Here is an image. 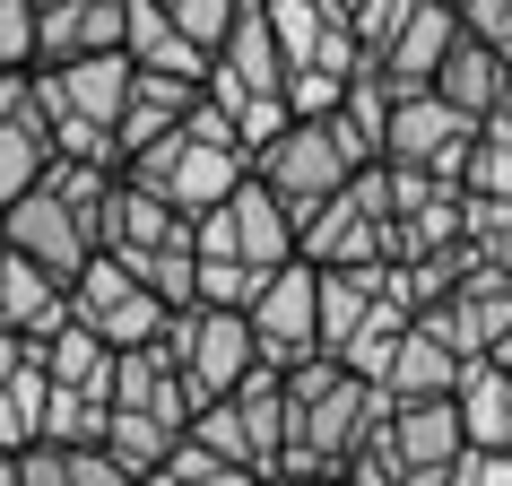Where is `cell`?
<instances>
[{
	"mask_svg": "<svg viewBox=\"0 0 512 486\" xmlns=\"http://www.w3.org/2000/svg\"><path fill=\"white\" fill-rule=\"evenodd\" d=\"M122 174H131V183H148V191H165L183 217H200V209H217V200L252 174V157H243V148H226V139H200L191 122H174V131H157L148 148H131V157H122Z\"/></svg>",
	"mask_w": 512,
	"mask_h": 486,
	"instance_id": "obj_1",
	"label": "cell"
},
{
	"mask_svg": "<svg viewBox=\"0 0 512 486\" xmlns=\"http://www.w3.org/2000/svg\"><path fill=\"white\" fill-rule=\"evenodd\" d=\"M191 252H217V261H252V270H278L296 261V209L278 200L261 174H243L217 209L191 217Z\"/></svg>",
	"mask_w": 512,
	"mask_h": 486,
	"instance_id": "obj_2",
	"label": "cell"
},
{
	"mask_svg": "<svg viewBox=\"0 0 512 486\" xmlns=\"http://www.w3.org/2000/svg\"><path fill=\"white\" fill-rule=\"evenodd\" d=\"M157 348L183 365V382L200 400H226V391L261 365V330H252V313H235V304H191V313L165 322Z\"/></svg>",
	"mask_w": 512,
	"mask_h": 486,
	"instance_id": "obj_3",
	"label": "cell"
},
{
	"mask_svg": "<svg viewBox=\"0 0 512 486\" xmlns=\"http://www.w3.org/2000/svg\"><path fill=\"white\" fill-rule=\"evenodd\" d=\"M70 313H79L105 348H148V339H165V322H174V304H165L122 252H87V270L70 278Z\"/></svg>",
	"mask_w": 512,
	"mask_h": 486,
	"instance_id": "obj_4",
	"label": "cell"
},
{
	"mask_svg": "<svg viewBox=\"0 0 512 486\" xmlns=\"http://www.w3.org/2000/svg\"><path fill=\"white\" fill-rule=\"evenodd\" d=\"M469 148H478V113L443 105L434 87L391 96V139H382V165H417V174H434V183H460V174H469Z\"/></svg>",
	"mask_w": 512,
	"mask_h": 486,
	"instance_id": "obj_5",
	"label": "cell"
},
{
	"mask_svg": "<svg viewBox=\"0 0 512 486\" xmlns=\"http://www.w3.org/2000/svg\"><path fill=\"white\" fill-rule=\"evenodd\" d=\"M252 330H261V365H278V374H296L304 356H322V270H313L304 252L261 278Z\"/></svg>",
	"mask_w": 512,
	"mask_h": 486,
	"instance_id": "obj_6",
	"label": "cell"
},
{
	"mask_svg": "<svg viewBox=\"0 0 512 486\" xmlns=\"http://www.w3.org/2000/svg\"><path fill=\"white\" fill-rule=\"evenodd\" d=\"M252 174H261V183H270L278 200L296 209V226L322 209L330 191H348V183H356V165H348V148L330 139V122H287V131H278L270 148L252 157Z\"/></svg>",
	"mask_w": 512,
	"mask_h": 486,
	"instance_id": "obj_7",
	"label": "cell"
},
{
	"mask_svg": "<svg viewBox=\"0 0 512 486\" xmlns=\"http://www.w3.org/2000/svg\"><path fill=\"white\" fill-rule=\"evenodd\" d=\"M0 217H9V252L44 261L53 278H79V270H87V252H105V243H96V226H87V217L70 209L53 183H35L27 200H9Z\"/></svg>",
	"mask_w": 512,
	"mask_h": 486,
	"instance_id": "obj_8",
	"label": "cell"
},
{
	"mask_svg": "<svg viewBox=\"0 0 512 486\" xmlns=\"http://www.w3.org/2000/svg\"><path fill=\"white\" fill-rule=\"evenodd\" d=\"M122 27H131V0H35V70L122 53Z\"/></svg>",
	"mask_w": 512,
	"mask_h": 486,
	"instance_id": "obj_9",
	"label": "cell"
},
{
	"mask_svg": "<svg viewBox=\"0 0 512 486\" xmlns=\"http://www.w3.org/2000/svg\"><path fill=\"white\" fill-rule=\"evenodd\" d=\"M209 96H217V105H235V96H287V53H278V27H270L261 0H252V9L235 18V35L217 44Z\"/></svg>",
	"mask_w": 512,
	"mask_h": 486,
	"instance_id": "obj_10",
	"label": "cell"
},
{
	"mask_svg": "<svg viewBox=\"0 0 512 486\" xmlns=\"http://www.w3.org/2000/svg\"><path fill=\"white\" fill-rule=\"evenodd\" d=\"M391 443H400L408 486H452L460 452H469L460 400H452V391H443V400H400V417H391Z\"/></svg>",
	"mask_w": 512,
	"mask_h": 486,
	"instance_id": "obj_11",
	"label": "cell"
},
{
	"mask_svg": "<svg viewBox=\"0 0 512 486\" xmlns=\"http://www.w3.org/2000/svg\"><path fill=\"white\" fill-rule=\"evenodd\" d=\"M174 243H191V217L165 200V191H148V183H113V200H105V252H122V261H148V252H174Z\"/></svg>",
	"mask_w": 512,
	"mask_h": 486,
	"instance_id": "obj_12",
	"label": "cell"
},
{
	"mask_svg": "<svg viewBox=\"0 0 512 486\" xmlns=\"http://www.w3.org/2000/svg\"><path fill=\"white\" fill-rule=\"evenodd\" d=\"M452 35H460V9H452V0H417V9H408V27L391 35V53H382L374 79L391 87V96L434 87V70H443V53H452Z\"/></svg>",
	"mask_w": 512,
	"mask_h": 486,
	"instance_id": "obj_13",
	"label": "cell"
},
{
	"mask_svg": "<svg viewBox=\"0 0 512 486\" xmlns=\"http://www.w3.org/2000/svg\"><path fill=\"white\" fill-rule=\"evenodd\" d=\"M113 408H148V417H174V426H191V408H200V391L183 382V365L148 339V348H113Z\"/></svg>",
	"mask_w": 512,
	"mask_h": 486,
	"instance_id": "obj_14",
	"label": "cell"
},
{
	"mask_svg": "<svg viewBox=\"0 0 512 486\" xmlns=\"http://www.w3.org/2000/svg\"><path fill=\"white\" fill-rule=\"evenodd\" d=\"M0 322L44 348V339L70 322V278H53L44 261H27V252H9V261H0Z\"/></svg>",
	"mask_w": 512,
	"mask_h": 486,
	"instance_id": "obj_15",
	"label": "cell"
},
{
	"mask_svg": "<svg viewBox=\"0 0 512 486\" xmlns=\"http://www.w3.org/2000/svg\"><path fill=\"white\" fill-rule=\"evenodd\" d=\"M504 70H512V61L495 53V44H478V35L460 27V35H452V53H443V70H434V96L486 122V113H504Z\"/></svg>",
	"mask_w": 512,
	"mask_h": 486,
	"instance_id": "obj_16",
	"label": "cell"
},
{
	"mask_svg": "<svg viewBox=\"0 0 512 486\" xmlns=\"http://www.w3.org/2000/svg\"><path fill=\"white\" fill-rule=\"evenodd\" d=\"M122 53H131V70H165V79H200V87H209V53H200V44H191L174 18H165L157 0H131Z\"/></svg>",
	"mask_w": 512,
	"mask_h": 486,
	"instance_id": "obj_17",
	"label": "cell"
},
{
	"mask_svg": "<svg viewBox=\"0 0 512 486\" xmlns=\"http://www.w3.org/2000/svg\"><path fill=\"white\" fill-rule=\"evenodd\" d=\"M460 365L469 356L443 339V330H426V322H408V339H400V356H391V400H443V391H460Z\"/></svg>",
	"mask_w": 512,
	"mask_h": 486,
	"instance_id": "obj_18",
	"label": "cell"
},
{
	"mask_svg": "<svg viewBox=\"0 0 512 486\" xmlns=\"http://www.w3.org/2000/svg\"><path fill=\"white\" fill-rule=\"evenodd\" d=\"M460 426H469V443H486V452H512V374L495 365V356H469L460 365Z\"/></svg>",
	"mask_w": 512,
	"mask_h": 486,
	"instance_id": "obj_19",
	"label": "cell"
},
{
	"mask_svg": "<svg viewBox=\"0 0 512 486\" xmlns=\"http://www.w3.org/2000/svg\"><path fill=\"white\" fill-rule=\"evenodd\" d=\"M200 105V79H165V70H139L131 79V105H122V157H131V148H148V139L157 131H174V122H183V113Z\"/></svg>",
	"mask_w": 512,
	"mask_h": 486,
	"instance_id": "obj_20",
	"label": "cell"
},
{
	"mask_svg": "<svg viewBox=\"0 0 512 486\" xmlns=\"http://www.w3.org/2000/svg\"><path fill=\"white\" fill-rule=\"evenodd\" d=\"M35 356H44V374H53L61 391H113V348L79 322V313H70V322H61Z\"/></svg>",
	"mask_w": 512,
	"mask_h": 486,
	"instance_id": "obj_21",
	"label": "cell"
},
{
	"mask_svg": "<svg viewBox=\"0 0 512 486\" xmlns=\"http://www.w3.org/2000/svg\"><path fill=\"white\" fill-rule=\"evenodd\" d=\"M174 443H183V426H174V417H148V408H113V417H105V452L122 460V469H139V478H148V469H165V452H174Z\"/></svg>",
	"mask_w": 512,
	"mask_h": 486,
	"instance_id": "obj_22",
	"label": "cell"
},
{
	"mask_svg": "<svg viewBox=\"0 0 512 486\" xmlns=\"http://www.w3.org/2000/svg\"><path fill=\"white\" fill-rule=\"evenodd\" d=\"M44 174H53V131H44L35 113H27V122H0V209L27 200Z\"/></svg>",
	"mask_w": 512,
	"mask_h": 486,
	"instance_id": "obj_23",
	"label": "cell"
},
{
	"mask_svg": "<svg viewBox=\"0 0 512 486\" xmlns=\"http://www.w3.org/2000/svg\"><path fill=\"white\" fill-rule=\"evenodd\" d=\"M44 400H53V374H44V356H35L18 382H0V452H27L35 434H44Z\"/></svg>",
	"mask_w": 512,
	"mask_h": 486,
	"instance_id": "obj_24",
	"label": "cell"
},
{
	"mask_svg": "<svg viewBox=\"0 0 512 486\" xmlns=\"http://www.w3.org/2000/svg\"><path fill=\"white\" fill-rule=\"evenodd\" d=\"M105 417H113V391H61L53 382V400H44V443H105Z\"/></svg>",
	"mask_w": 512,
	"mask_h": 486,
	"instance_id": "obj_25",
	"label": "cell"
},
{
	"mask_svg": "<svg viewBox=\"0 0 512 486\" xmlns=\"http://www.w3.org/2000/svg\"><path fill=\"white\" fill-rule=\"evenodd\" d=\"M408 9H417V0H348V35H356V53H365V70H382L391 35L408 27Z\"/></svg>",
	"mask_w": 512,
	"mask_h": 486,
	"instance_id": "obj_26",
	"label": "cell"
},
{
	"mask_svg": "<svg viewBox=\"0 0 512 486\" xmlns=\"http://www.w3.org/2000/svg\"><path fill=\"white\" fill-rule=\"evenodd\" d=\"M261 278H270V270H252V261H217V252H200V304H235V313H252Z\"/></svg>",
	"mask_w": 512,
	"mask_h": 486,
	"instance_id": "obj_27",
	"label": "cell"
},
{
	"mask_svg": "<svg viewBox=\"0 0 512 486\" xmlns=\"http://www.w3.org/2000/svg\"><path fill=\"white\" fill-rule=\"evenodd\" d=\"M235 139H243V157H261V148H270L278 131H287V122H296V105H287V96H235Z\"/></svg>",
	"mask_w": 512,
	"mask_h": 486,
	"instance_id": "obj_28",
	"label": "cell"
},
{
	"mask_svg": "<svg viewBox=\"0 0 512 486\" xmlns=\"http://www.w3.org/2000/svg\"><path fill=\"white\" fill-rule=\"evenodd\" d=\"M0 70H35V0H0Z\"/></svg>",
	"mask_w": 512,
	"mask_h": 486,
	"instance_id": "obj_29",
	"label": "cell"
},
{
	"mask_svg": "<svg viewBox=\"0 0 512 486\" xmlns=\"http://www.w3.org/2000/svg\"><path fill=\"white\" fill-rule=\"evenodd\" d=\"M460 27H469L478 44H495V53L512 61V0H460Z\"/></svg>",
	"mask_w": 512,
	"mask_h": 486,
	"instance_id": "obj_30",
	"label": "cell"
},
{
	"mask_svg": "<svg viewBox=\"0 0 512 486\" xmlns=\"http://www.w3.org/2000/svg\"><path fill=\"white\" fill-rule=\"evenodd\" d=\"M452 486H512V452H486V443H469L452 469Z\"/></svg>",
	"mask_w": 512,
	"mask_h": 486,
	"instance_id": "obj_31",
	"label": "cell"
},
{
	"mask_svg": "<svg viewBox=\"0 0 512 486\" xmlns=\"http://www.w3.org/2000/svg\"><path fill=\"white\" fill-rule=\"evenodd\" d=\"M35 113V70H0V122H27Z\"/></svg>",
	"mask_w": 512,
	"mask_h": 486,
	"instance_id": "obj_32",
	"label": "cell"
},
{
	"mask_svg": "<svg viewBox=\"0 0 512 486\" xmlns=\"http://www.w3.org/2000/svg\"><path fill=\"white\" fill-rule=\"evenodd\" d=\"M27 365H35V339H18V330L0 322V382H18Z\"/></svg>",
	"mask_w": 512,
	"mask_h": 486,
	"instance_id": "obj_33",
	"label": "cell"
},
{
	"mask_svg": "<svg viewBox=\"0 0 512 486\" xmlns=\"http://www.w3.org/2000/svg\"><path fill=\"white\" fill-rule=\"evenodd\" d=\"M0 261H9V217H0Z\"/></svg>",
	"mask_w": 512,
	"mask_h": 486,
	"instance_id": "obj_34",
	"label": "cell"
},
{
	"mask_svg": "<svg viewBox=\"0 0 512 486\" xmlns=\"http://www.w3.org/2000/svg\"><path fill=\"white\" fill-rule=\"evenodd\" d=\"M452 9H460V0H452Z\"/></svg>",
	"mask_w": 512,
	"mask_h": 486,
	"instance_id": "obj_35",
	"label": "cell"
}]
</instances>
